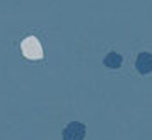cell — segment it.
Here are the masks:
<instances>
[{
	"label": "cell",
	"mask_w": 152,
	"mask_h": 140,
	"mask_svg": "<svg viewBox=\"0 0 152 140\" xmlns=\"http://www.w3.org/2000/svg\"><path fill=\"white\" fill-rule=\"evenodd\" d=\"M135 67L140 74H151L152 72V55L151 53H140L137 56V62H135Z\"/></svg>",
	"instance_id": "cell-3"
},
{
	"label": "cell",
	"mask_w": 152,
	"mask_h": 140,
	"mask_svg": "<svg viewBox=\"0 0 152 140\" xmlns=\"http://www.w3.org/2000/svg\"><path fill=\"white\" fill-rule=\"evenodd\" d=\"M62 137L63 140H82L86 137V126L79 121H72L63 128Z\"/></svg>",
	"instance_id": "cell-2"
},
{
	"label": "cell",
	"mask_w": 152,
	"mask_h": 140,
	"mask_svg": "<svg viewBox=\"0 0 152 140\" xmlns=\"http://www.w3.org/2000/svg\"><path fill=\"white\" fill-rule=\"evenodd\" d=\"M21 48H22V55L26 58H29V60H39V58H43V48L39 44V41H38V38H34V36H28L22 41Z\"/></svg>",
	"instance_id": "cell-1"
},
{
	"label": "cell",
	"mask_w": 152,
	"mask_h": 140,
	"mask_svg": "<svg viewBox=\"0 0 152 140\" xmlns=\"http://www.w3.org/2000/svg\"><path fill=\"white\" fill-rule=\"evenodd\" d=\"M121 62H123V56L116 53V51H111L106 55L104 58V65L108 67V69H118V67H121Z\"/></svg>",
	"instance_id": "cell-4"
}]
</instances>
